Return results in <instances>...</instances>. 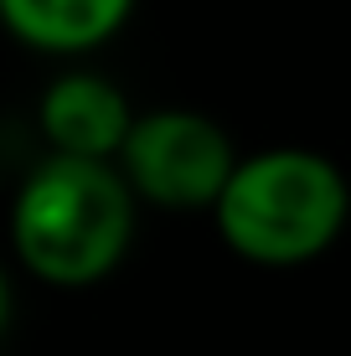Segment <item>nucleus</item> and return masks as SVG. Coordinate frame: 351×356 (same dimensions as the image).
Segmentation results:
<instances>
[{
	"instance_id": "obj_1",
	"label": "nucleus",
	"mask_w": 351,
	"mask_h": 356,
	"mask_svg": "<svg viewBox=\"0 0 351 356\" xmlns=\"http://www.w3.org/2000/svg\"><path fill=\"white\" fill-rule=\"evenodd\" d=\"M140 196L108 161L52 155L21 181L10 207V248L21 268L57 289H88L124 264Z\"/></svg>"
},
{
	"instance_id": "obj_2",
	"label": "nucleus",
	"mask_w": 351,
	"mask_h": 356,
	"mask_svg": "<svg viewBox=\"0 0 351 356\" xmlns=\"http://www.w3.org/2000/svg\"><path fill=\"white\" fill-rule=\"evenodd\" d=\"M351 217V181L331 155L310 145H269L238 161L217 196V238L248 264L295 268L341 238Z\"/></svg>"
},
{
	"instance_id": "obj_3",
	"label": "nucleus",
	"mask_w": 351,
	"mask_h": 356,
	"mask_svg": "<svg viewBox=\"0 0 351 356\" xmlns=\"http://www.w3.org/2000/svg\"><path fill=\"white\" fill-rule=\"evenodd\" d=\"M238 161L243 155L233 150V134L212 114L165 104V108H145L135 119L114 165L140 202L197 212V207H217Z\"/></svg>"
},
{
	"instance_id": "obj_4",
	"label": "nucleus",
	"mask_w": 351,
	"mask_h": 356,
	"mask_svg": "<svg viewBox=\"0 0 351 356\" xmlns=\"http://www.w3.org/2000/svg\"><path fill=\"white\" fill-rule=\"evenodd\" d=\"M135 108H129L124 88L104 72L72 67L57 72L42 88V104H36V124H42L52 155H67V161H119L129 129H135Z\"/></svg>"
},
{
	"instance_id": "obj_5",
	"label": "nucleus",
	"mask_w": 351,
	"mask_h": 356,
	"mask_svg": "<svg viewBox=\"0 0 351 356\" xmlns=\"http://www.w3.org/2000/svg\"><path fill=\"white\" fill-rule=\"evenodd\" d=\"M135 16V0H0V21L36 52L78 57L104 47Z\"/></svg>"
},
{
	"instance_id": "obj_6",
	"label": "nucleus",
	"mask_w": 351,
	"mask_h": 356,
	"mask_svg": "<svg viewBox=\"0 0 351 356\" xmlns=\"http://www.w3.org/2000/svg\"><path fill=\"white\" fill-rule=\"evenodd\" d=\"M10 330V274L0 268V336Z\"/></svg>"
}]
</instances>
